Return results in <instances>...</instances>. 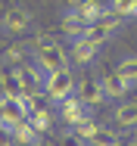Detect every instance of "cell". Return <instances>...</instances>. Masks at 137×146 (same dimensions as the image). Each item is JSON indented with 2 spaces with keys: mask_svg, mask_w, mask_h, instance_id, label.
Instances as JSON below:
<instances>
[{
  "mask_svg": "<svg viewBox=\"0 0 137 146\" xmlns=\"http://www.w3.org/2000/svg\"><path fill=\"white\" fill-rule=\"evenodd\" d=\"M112 124H115V131H122V134H134L137 131V103L122 100V103L112 109Z\"/></svg>",
  "mask_w": 137,
  "mask_h": 146,
  "instance_id": "ba28073f",
  "label": "cell"
},
{
  "mask_svg": "<svg viewBox=\"0 0 137 146\" xmlns=\"http://www.w3.org/2000/svg\"><path fill=\"white\" fill-rule=\"evenodd\" d=\"M34 25V19H31V13H28L25 6H9L6 13H3V19H0V34H6V37H22L28 34Z\"/></svg>",
  "mask_w": 137,
  "mask_h": 146,
  "instance_id": "3957f363",
  "label": "cell"
},
{
  "mask_svg": "<svg viewBox=\"0 0 137 146\" xmlns=\"http://www.w3.org/2000/svg\"><path fill=\"white\" fill-rule=\"evenodd\" d=\"M0 93H9V96H22V78H19V68L6 65L0 72Z\"/></svg>",
  "mask_w": 137,
  "mask_h": 146,
  "instance_id": "8fae6325",
  "label": "cell"
},
{
  "mask_svg": "<svg viewBox=\"0 0 137 146\" xmlns=\"http://www.w3.org/2000/svg\"><path fill=\"white\" fill-rule=\"evenodd\" d=\"M100 84H103V93H106V103H122V100H128V93L134 90L115 68L100 75Z\"/></svg>",
  "mask_w": 137,
  "mask_h": 146,
  "instance_id": "8992f818",
  "label": "cell"
},
{
  "mask_svg": "<svg viewBox=\"0 0 137 146\" xmlns=\"http://www.w3.org/2000/svg\"><path fill=\"white\" fill-rule=\"evenodd\" d=\"M25 53H28V47H9V50L3 53V62L13 65V68H19V65L25 62Z\"/></svg>",
  "mask_w": 137,
  "mask_h": 146,
  "instance_id": "e0dca14e",
  "label": "cell"
},
{
  "mask_svg": "<svg viewBox=\"0 0 137 146\" xmlns=\"http://www.w3.org/2000/svg\"><path fill=\"white\" fill-rule=\"evenodd\" d=\"M75 87H78V75L65 65V68H59V72H50V75H47L44 96H47V103H50V106H56V103H62V100L75 96Z\"/></svg>",
  "mask_w": 137,
  "mask_h": 146,
  "instance_id": "7a4b0ae2",
  "label": "cell"
},
{
  "mask_svg": "<svg viewBox=\"0 0 137 146\" xmlns=\"http://www.w3.org/2000/svg\"><path fill=\"white\" fill-rule=\"evenodd\" d=\"M81 6V0H65V9H78Z\"/></svg>",
  "mask_w": 137,
  "mask_h": 146,
  "instance_id": "44dd1931",
  "label": "cell"
},
{
  "mask_svg": "<svg viewBox=\"0 0 137 146\" xmlns=\"http://www.w3.org/2000/svg\"><path fill=\"white\" fill-rule=\"evenodd\" d=\"M28 124H31L41 137H47V134H53V112H50L47 106H41V109H34V112L28 115Z\"/></svg>",
  "mask_w": 137,
  "mask_h": 146,
  "instance_id": "7c38bea8",
  "label": "cell"
},
{
  "mask_svg": "<svg viewBox=\"0 0 137 146\" xmlns=\"http://www.w3.org/2000/svg\"><path fill=\"white\" fill-rule=\"evenodd\" d=\"M125 19H128V22H131V19H137V0L128 6V9H125Z\"/></svg>",
  "mask_w": 137,
  "mask_h": 146,
  "instance_id": "ffe728a7",
  "label": "cell"
},
{
  "mask_svg": "<svg viewBox=\"0 0 137 146\" xmlns=\"http://www.w3.org/2000/svg\"><path fill=\"white\" fill-rule=\"evenodd\" d=\"M118 137H122V131L100 124V127H97V134L87 140V146H115V143H118Z\"/></svg>",
  "mask_w": 137,
  "mask_h": 146,
  "instance_id": "2e32d148",
  "label": "cell"
},
{
  "mask_svg": "<svg viewBox=\"0 0 137 146\" xmlns=\"http://www.w3.org/2000/svg\"><path fill=\"white\" fill-rule=\"evenodd\" d=\"M28 53H31V62H34L44 75L59 72V68H65V65H69V47H62V44H59V37H50V34L34 37V40H31V47H28Z\"/></svg>",
  "mask_w": 137,
  "mask_h": 146,
  "instance_id": "6da1fadb",
  "label": "cell"
},
{
  "mask_svg": "<svg viewBox=\"0 0 137 146\" xmlns=\"http://www.w3.org/2000/svg\"><path fill=\"white\" fill-rule=\"evenodd\" d=\"M34 146H56V143H44V140H41V143H34Z\"/></svg>",
  "mask_w": 137,
  "mask_h": 146,
  "instance_id": "7402d4cb",
  "label": "cell"
},
{
  "mask_svg": "<svg viewBox=\"0 0 137 146\" xmlns=\"http://www.w3.org/2000/svg\"><path fill=\"white\" fill-rule=\"evenodd\" d=\"M106 3H109V9H115V13H122V16H125V9H128L134 0H106Z\"/></svg>",
  "mask_w": 137,
  "mask_h": 146,
  "instance_id": "d6986e66",
  "label": "cell"
},
{
  "mask_svg": "<svg viewBox=\"0 0 137 146\" xmlns=\"http://www.w3.org/2000/svg\"><path fill=\"white\" fill-rule=\"evenodd\" d=\"M53 109H56V118H59V121H62L65 127H72V124H78V121H81L84 115H90V112H94L90 106H84V103L78 100V96H69V100H62V103H56Z\"/></svg>",
  "mask_w": 137,
  "mask_h": 146,
  "instance_id": "52a82bcc",
  "label": "cell"
},
{
  "mask_svg": "<svg viewBox=\"0 0 137 146\" xmlns=\"http://www.w3.org/2000/svg\"><path fill=\"white\" fill-rule=\"evenodd\" d=\"M53 143H56V146H84V140H78V137H75L72 131H62V134L56 137Z\"/></svg>",
  "mask_w": 137,
  "mask_h": 146,
  "instance_id": "ac0fdd59",
  "label": "cell"
},
{
  "mask_svg": "<svg viewBox=\"0 0 137 146\" xmlns=\"http://www.w3.org/2000/svg\"><path fill=\"white\" fill-rule=\"evenodd\" d=\"M13 140H16V146H34V143H41V134L28 124V118H25V121H19L13 127Z\"/></svg>",
  "mask_w": 137,
  "mask_h": 146,
  "instance_id": "4fadbf2b",
  "label": "cell"
},
{
  "mask_svg": "<svg viewBox=\"0 0 137 146\" xmlns=\"http://www.w3.org/2000/svg\"><path fill=\"white\" fill-rule=\"evenodd\" d=\"M106 9H109V3H106V0H81L78 16H81L84 25H94V22H100V19L106 16Z\"/></svg>",
  "mask_w": 137,
  "mask_h": 146,
  "instance_id": "9c48e42d",
  "label": "cell"
},
{
  "mask_svg": "<svg viewBox=\"0 0 137 146\" xmlns=\"http://www.w3.org/2000/svg\"><path fill=\"white\" fill-rule=\"evenodd\" d=\"M84 25L78 9H62V37L65 40H75V37H84Z\"/></svg>",
  "mask_w": 137,
  "mask_h": 146,
  "instance_id": "30bf717a",
  "label": "cell"
},
{
  "mask_svg": "<svg viewBox=\"0 0 137 146\" xmlns=\"http://www.w3.org/2000/svg\"><path fill=\"white\" fill-rule=\"evenodd\" d=\"M100 56V47L97 44H90L87 37H75V40H69V65H75V68H87V65H94Z\"/></svg>",
  "mask_w": 137,
  "mask_h": 146,
  "instance_id": "277c9868",
  "label": "cell"
},
{
  "mask_svg": "<svg viewBox=\"0 0 137 146\" xmlns=\"http://www.w3.org/2000/svg\"><path fill=\"white\" fill-rule=\"evenodd\" d=\"M75 96L81 100L84 106H90V109H97V106H103L106 103V93H103V84H100V75L97 78H78V87H75Z\"/></svg>",
  "mask_w": 137,
  "mask_h": 146,
  "instance_id": "5b68a950",
  "label": "cell"
},
{
  "mask_svg": "<svg viewBox=\"0 0 137 146\" xmlns=\"http://www.w3.org/2000/svg\"><path fill=\"white\" fill-rule=\"evenodd\" d=\"M97 127H100V121H97V118H94V112H90V115H84L81 121H78V124H72L69 131H72V134H75L78 140H84V146H87V140H90V137L97 134Z\"/></svg>",
  "mask_w": 137,
  "mask_h": 146,
  "instance_id": "9a60e30c",
  "label": "cell"
},
{
  "mask_svg": "<svg viewBox=\"0 0 137 146\" xmlns=\"http://www.w3.org/2000/svg\"><path fill=\"white\" fill-rule=\"evenodd\" d=\"M115 72H118V75H122L131 87H137V53H125V56L118 59Z\"/></svg>",
  "mask_w": 137,
  "mask_h": 146,
  "instance_id": "5bb4252c",
  "label": "cell"
}]
</instances>
